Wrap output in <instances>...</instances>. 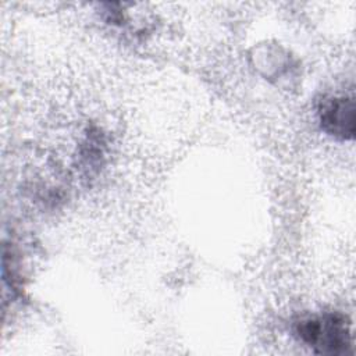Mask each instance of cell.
<instances>
[{
	"label": "cell",
	"mask_w": 356,
	"mask_h": 356,
	"mask_svg": "<svg viewBox=\"0 0 356 356\" xmlns=\"http://www.w3.org/2000/svg\"><path fill=\"white\" fill-rule=\"evenodd\" d=\"M321 129L339 139L349 140L355 136V100L349 96L325 97L318 106Z\"/></svg>",
	"instance_id": "cell-2"
},
{
	"label": "cell",
	"mask_w": 356,
	"mask_h": 356,
	"mask_svg": "<svg viewBox=\"0 0 356 356\" xmlns=\"http://www.w3.org/2000/svg\"><path fill=\"white\" fill-rule=\"evenodd\" d=\"M295 334L317 353L339 355L350 346L348 318L341 313H325L296 321Z\"/></svg>",
	"instance_id": "cell-1"
}]
</instances>
